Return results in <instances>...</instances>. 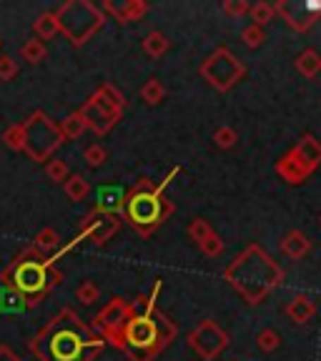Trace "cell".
Segmentation results:
<instances>
[{
  "instance_id": "6da1fadb",
  "label": "cell",
  "mask_w": 321,
  "mask_h": 361,
  "mask_svg": "<svg viewBox=\"0 0 321 361\" xmlns=\"http://www.w3.org/2000/svg\"><path fill=\"white\" fill-rule=\"evenodd\" d=\"M106 346V338L85 326L73 309H61L28 341L38 361H93Z\"/></svg>"
},
{
  "instance_id": "7a4b0ae2",
  "label": "cell",
  "mask_w": 321,
  "mask_h": 361,
  "mask_svg": "<svg viewBox=\"0 0 321 361\" xmlns=\"http://www.w3.org/2000/svg\"><path fill=\"white\" fill-rule=\"evenodd\" d=\"M158 291H161V281H156L148 296H138L131 304L133 314L123 329V346H121V351H126L131 361H151L176 336V326L169 322V316L156 311Z\"/></svg>"
},
{
  "instance_id": "3957f363",
  "label": "cell",
  "mask_w": 321,
  "mask_h": 361,
  "mask_svg": "<svg viewBox=\"0 0 321 361\" xmlns=\"http://www.w3.org/2000/svg\"><path fill=\"white\" fill-rule=\"evenodd\" d=\"M61 279L63 274L56 269V264L33 246L23 248L20 254L11 261V266L0 274V281L6 283V286L16 288L23 299H25V306H38L40 299Z\"/></svg>"
},
{
  "instance_id": "277c9868",
  "label": "cell",
  "mask_w": 321,
  "mask_h": 361,
  "mask_svg": "<svg viewBox=\"0 0 321 361\" xmlns=\"http://www.w3.org/2000/svg\"><path fill=\"white\" fill-rule=\"evenodd\" d=\"M226 279L246 299V304H259L266 293L284 279V271L271 261V256L264 248L248 246L226 269Z\"/></svg>"
},
{
  "instance_id": "5b68a950",
  "label": "cell",
  "mask_w": 321,
  "mask_h": 361,
  "mask_svg": "<svg viewBox=\"0 0 321 361\" xmlns=\"http://www.w3.org/2000/svg\"><path fill=\"white\" fill-rule=\"evenodd\" d=\"M178 171L181 169L171 171L161 186H156L153 180L143 178L141 183H135V186L128 191V198H126L123 214L121 216H123L141 236H151L158 226L174 214V206L164 198V191L169 188V180L174 178Z\"/></svg>"
},
{
  "instance_id": "8992f818",
  "label": "cell",
  "mask_w": 321,
  "mask_h": 361,
  "mask_svg": "<svg viewBox=\"0 0 321 361\" xmlns=\"http://www.w3.org/2000/svg\"><path fill=\"white\" fill-rule=\"evenodd\" d=\"M56 18H58V25H61V33L73 45H83L90 35L101 28L103 20H106L101 8L88 3V0L63 3L56 11Z\"/></svg>"
},
{
  "instance_id": "52a82bcc",
  "label": "cell",
  "mask_w": 321,
  "mask_h": 361,
  "mask_svg": "<svg viewBox=\"0 0 321 361\" xmlns=\"http://www.w3.org/2000/svg\"><path fill=\"white\" fill-rule=\"evenodd\" d=\"M123 108H126L123 93H119L113 85H101L88 98V103L80 108V113H83L88 128L96 130L98 135H103L119 123V118L123 116Z\"/></svg>"
},
{
  "instance_id": "ba28073f",
  "label": "cell",
  "mask_w": 321,
  "mask_h": 361,
  "mask_svg": "<svg viewBox=\"0 0 321 361\" xmlns=\"http://www.w3.org/2000/svg\"><path fill=\"white\" fill-rule=\"evenodd\" d=\"M23 128H25V153L38 164H48L53 151L66 141L61 133V126L53 123L43 111H35L23 123Z\"/></svg>"
},
{
  "instance_id": "9c48e42d",
  "label": "cell",
  "mask_w": 321,
  "mask_h": 361,
  "mask_svg": "<svg viewBox=\"0 0 321 361\" xmlns=\"http://www.w3.org/2000/svg\"><path fill=\"white\" fill-rule=\"evenodd\" d=\"M243 73H246L243 63H238L231 56V51L224 48V45H221L219 51H214V56L206 58V63L201 66V75L219 90L234 88L243 78Z\"/></svg>"
},
{
  "instance_id": "30bf717a",
  "label": "cell",
  "mask_w": 321,
  "mask_h": 361,
  "mask_svg": "<svg viewBox=\"0 0 321 361\" xmlns=\"http://www.w3.org/2000/svg\"><path fill=\"white\" fill-rule=\"evenodd\" d=\"M131 314H133V309H131L128 301L113 299L101 314H96L93 329L98 331V336L111 341L116 349H121V346H123V329H126V324H128Z\"/></svg>"
},
{
  "instance_id": "8fae6325",
  "label": "cell",
  "mask_w": 321,
  "mask_h": 361,
  "mask_svg": "<svg viewBox=\"0 0 321 361\" xmlns=\"http://www.w3.org/2000/svg\"><path fill=\"white\" fill-rule=\"evenodd\" d=\"M188 344H191V349L196 351L201 359L211 361L229 346V336H226V331L219 324L209 319V322H201L193 329L191 336H188Z\"/></svg>"
},
{
  "instance_id": "7c38bea8",
  "label": "cell",
  "mask_w": 321,
  "mask_h": 361,
  "mask_svg": "<svg viewBox=\"0 0 321 361\" xmlns=\"http://www.w3.org/2000/svg\"><path fill=\"white\" fill-rule=\"evenodd\" d=\"M121 228V219L113 214H103V211H90L80 224V236L90 238L96 246H103L111 236H116V231Z\"/></svg>"
},
{
  "instance_id": "4fadbf2b",
  "label": "cell",
  "mask_w": 321,
  "mask_h": 361,
  "mask_svg": "<svg viewBox=\"0 0 321 361\" xmlns=\"http://www.w3.org/2000/svg\"><path fill=\"white\" fill-rule=\"evenodd\" d=\"M274 8L286 18L291 28L301 30V33H306L319 20L321 13V3H277Z\"/></svg>"
},
{
  "instance_id": "5bb4252c",
  "label": "cell",
  "mask_w": 321,
  "mask_h": 361,
  "mask_svg": "<svg viewBox=\"0 0 321 361\" xmlns=\"http://www.w3.org/2000/svg\"><path fill=\"white\" fill-rule=\"evenodd\" d=\"M126 198H128V191L123 186H101L96 191V211L121 216L123 214Z\"/></svg>"
},
{
  "instance_id": "9a60e30c",
  "label": "cell",
  "mask_w": 321,
  "mask_h": 361,
  "mask_svg": "<svg viewBox=\"0 0 321 361\" xmlns=\"http://www.w3.org/2000/svg\"><path fill=\"white\" fill-rule=\"evenodd\" d=\"M277 173L281 176L284 180H289V183H301V180L309 178L314 171H311L309 166H306L304 161L296 156V151L291 148V151H289L286 156H284L281 161L277 164Z\"/></svg>"
},
{
  "instance_id": "2e32d148",
  "label": "cell",
  "mask_w": 321,
  "mask_h": 361,
  "mask_svg": "<svg viewBox=\"0 0 321 361\" xmlns=\"http://www.w3.org/2000/svg\"><path fill=\"white\" fill-rule=\"evenodd\" d=\"M293 151H296V156H299L311 171L319 169V164H321V143L316 141L311 133L301 135V141L293 146Z\"/></svg>"
},
{
  "instance_id": "e0dca14e",
  "label": "cell",
  "mask_w": 321,
  "mask_h": 361,
  "mask_svg": "<svg viewBox=\"0 0 321 361\" xmlns=\"http://www.w3.org/2000/svg\"><path fill=\"white\" fill-rule=\"evenodd\" d=\"M108 13L119 18L121 23H133V20H141L143 16L148 13V3H141V0H131V3H121V6H113V3H106Z\"/></svg>"
},
{
  "instance_id": "ac0fdd59",
  "label": "cell",
  "mask_w": 321,
  "mask_h": 361,
  "mask_svg": "<svg viewBox=\"0 0 321 361\" xmlns=\"http://www.w3.org/2000/svg\"><path fill=\"white\" fill-rule=\"evenodd\" d=\"M281 251L289 259L299 261L301 256H306L311 251V241L301 231H291V233H286V238L281 241Z\"/></svg>"
},
{
  "instance_id": "d6986e66",
  "label": "cell",
  "mask_w": 321,
  "mask_h": 361,
  "mask_svg": "<svg viewBox=\"0 0 321 361\" xmlns=\"http://www.w3.org/2000/svg\"><path fill=\"white\" fill-rule=\"evenodd\" d=\"M33 248H38L40 254L48 256V259H53L61 251V236L53 228H40L33 238Z\"/></svg>"
},
{
  "instance_id": "ffe728a7",
  "label": "cell",
  "mask_w": 321,
  "mask_h": 361,
  "mask_svg": "<svg viewBox=\"0 0 321 361\" xmlns=\"http://www.w3.org/2000/svg\"><path fill=\"white\" fill-rule=\"evenodd\" d=\"M314 311H316V306H314V301H311L309 296H296V299H291V301H289V306H286L289 319H291V322H296V324H306L311 316H314Z\"/></svg>"
},
{
  "instance_id": "44dd1931",
  "label": "cell",
  "mask_w": 321,
  "mask_h": 361,
  "mask_svg": "<svg viewBox=\"0 0 321 361\" xmlns=\"http://www.w3.org/2000/svg\"><path fill=\"white\" fill-rule=\"evenodd\" d=\"M33 30L38 35V40H51L61 33V25H58V18L56 13H40L33 23Z\"/></svg>"
},
{
  "instance_id": "7402d4cb",
  "label": "cell",
  "mask_w": 321,
  "mask_h": 361,
  "mask_svg": "<svg viewBox=\"0 0 321 361\" xmlns=\"http://www.w3.org/2000/svg\"><path fill=\"white\" fill-rule=\"evenodd\" d=\"M85 128H88V123H85L83 113H80V111L71 113V116H68V118L61 123V133H63V138H66V141H75V138H80Z\"/></svg>"
},
{
  "instance_id": "603a6c76",
  "label": "cell",
  "mask_w": 321,
  "mask_h": 361,
  "mask_svg": "<svg viewBox=\"0 0 321 361\" xmlns=\"http://www.w3.org/2000/svg\"><path fill=\"white\" fill-rule=\"evenodd\" d=\"M296 71H299L304 78H316V73L321 71V56L316 51H304L296 58Z\"/></svg>"
},
{
  "instance_id": "cb8c5ba5",
  "label": "cell",
  "mask_w": 321,
  "mask_h": 361,
  "mask_svg": "<svg viewBox=\"0 0 321 361\" xmlns=\"http://www.w3.org/2000/svg\"><path fill=\"white\" fill-rule=\"evenodd\" d=\"M63 188H66V196L71 198V201H83V198L90 193V183L78 173L71 176V178L63 183Z\"/></svg>"
},
{
  "instance_id": "d4e9b609",
  "label": "cell",
  "mask_w": 321,
  "mask_h": 361,
  "mask_svg": "<svg viewBox=\"0 0 321 361\" xmlns=\"http://www.w3.org/2000/svg\"><path fill=\"white\" fill-rule=\"evenodd\" d=\"M169 48H171L169 38L161 33H148L146 40H143V51H146L151 58H161L164 53H169Z\"/></svg>"
},
{
  "instance_id": "484cf974",
  "label": "cell",
  "mask_w": 321,
  "mask_h": 361,
  "mask_svg": "<svg viewBox=\"0 0 321 361\" xmlns=\"http://www.w3.org/2000/svg\"><path fill=\"white\" fill-rule=\"evenodd\" d=\"M164 96H166V88L158 78H148L146 85L141 88V98L148 103V106H156V103H161V101H164Z\"/></svg>"
},
{
  "instance_id": "4316f807",
  "label": "cell",
  "mask_w": 321,
  "mask_h": 361,
  "mask_svg": "<svg viewBox=\"0 0 321 361\" xmlns=\"http://www.w3.org/2000/svg\"><path fill=\"white\" fill-rule=\"evenodd\" d=\"M20 56H23V61H28V63H40L45 56H48V51H45L43 40L33 38V40H28V43H23Z\"/></svg>"
},
{
  "instance_id": "83f0119b",
  "label": "cell",
  "mask_w": 321,
  "mask_h": 361,
  "mask_svg": "<svg viewBox=\"0 0 321 361\" xmlns=\"http://www.w3.org/2000/svg\"><path fill=\"white\" fill-rule=\"evenodd\" d=\"M3 141L11 151H25V128L23 123H16L3 133Z\"/></svg>"
},
{
  "instance_id": "f1b7e54d",
  "label": "cell",
  "mask_w": 321,
  "mask_h": 361,
  "mask_svg": "<svg viewBox=\"0 0 321 361\" xmlns=\"http://www.w3.org/2000/svg\"><path fill=\"white\" fill-rule=\"evenodd\" d=\"M45 176H48L53 183H66V180L71 178V173H68V164L66 161H61V158H51V161L45 164Z\"/></svg>"
},
{
  "instance_id": "f546056e",
  "label": "cell",
  "mask_w": 321,
  "mask_h": 361,
  "mask_svg": "<svg viewBox=\"0 0 321 361\" xmlns=\"http://www.w3.org/2000/svg\"><path fill=\"white\" fill-rule=\"evenodd\" d=\"M98 296H101V288L96 286V281H90V279L80 281V286L75 288V299H78L80 304H85V306L96 304Z\"/></svg>"
},
{
  "instance_id": "4dcf8cb0",
  "label": "cell",
  "mask_w": 321,
  "mask_h": 361,
  "mask_svg": "<svg viewBox=\"0 0 321 361\" xmlns=\"http://www.w3.org/2000/svg\"><path fill=\"white\" fill-rule=\"evenodd\" d=\"M83 158H85V164H88L90 169H101V166L106 164L108 153H106V148H103L101 143H90V146L83 151Z\"/></svg>"
},
{
  "instance_id": "1f68e13d",
  "label": "cell",
  "mask_w": 321,
  "mask_h": 361,
  "mask_svg": "<svg viewBox=\"0 0 321 361\" xmlns=\"http://www.w3.org/2000/svg\"><path fill=\"white\" fill-rule=\"evenodd\" d=\"M274 16H277V8L269 6V3H256V6H251V18H254V25H261V28H264L266 23L274 20Z\"/></svg>"
},
{
  "instance_id": "d6a6232c",
  "label": "cell",
  "mask_w": 321,
  "mask_h": 361,
  "mask_svg": "<svg viewBox=\"0 0 321 361\" xmlns=\"http://www.w3.org/2000/svg\"><path fill=\"white\" fill-rule=\"evenodd\" d=\"M256 344H259L261 351H277L279 346H281V336H279L274 329H264V331H259V336H256Z\"/></svg>"
},
{
  "instance_id": "836d02e7",
  "label": "cell",
  "mask_w": 321,
  "mask_h": 361,
  "mask_svg": "<svg viewBox=\"0 0 321 361\" xmlns=\"http://www.w3.org/2000/svg\"><path fill=\"white\" fill-rule=\"evenodd\" d=\"M188 236L193 238V241L203 243L209 236H214V228L209 226V221H203V219H193L191 226H188Z\"/></svg>"
},
{
  "instance_id": "e575fe53",
  "label": "cell",
  "mask_w": 321,
  "mask_h": 361,
  "mask_svg": "<svg viewBox=\"0 0 321 361\" xmlns=\"http://www.w3.org/2000/svg\"><path fill=\"white\" fill-rule=\"evenodd\" d=\"M214 141H216V146L219 148H234L236 146V141H238V135H236V130L234 128H229V126H224V128H219L214 133Z\"/></svg>"
},
{
  "instance_id": "d590c367",
  "label": "cell",
  "mask_w": 321,
  "mask_h": 361,
  "mask_svg": "<svg viewBox=\"0 0 321 361\" xmlns=\"http://www.w3.org/2000/svg\"><path fill=\"white\" fill-rule=\"evenodd\" d=\"M241 38L248 48H259V45L266 40V35H264V28H261V25H254V23H251V25L241 33Z\"/></svg>"
},
{
  "instance_id": "8d00e7d4",
  "label": "cell",
  "mask_w": 321,
  "mask_h": 361,
  "mask_svg": "<svg viewBox=\"0 0 321 361\" xmlns=\"http://www.w3.org/2000/svg\"><path fill=\"white\" fill-rule=\"evenodd\" d=\"M224 13L226 16H231V18H241V16H246V13H251V6L243 3V0H226Z\"/></svg>"
},
{
  "instance_id": "74e56055",
  "label": "cell",
  "mask_w": 321,
  "mask_h": 361,
  "mask_svg": "<svg viewBox=\"0 0 321 361\" xmlns=\"http://www.w3.org/2000/svg\"><path fill=\"white\" fill-rule=\"evenodd\" d=\"M198 246H201L203 254L211 256V259H214V256H221V251H224V241H221V236H216V233L206 238L203 243H198Z\"/></svg>"
},
{
  "instance_id": "f35d334b",
  "label": "cell",
  "mask_w": 321,
  "mask_h": 361,
  "mask_svg": "<svg viewBox=\"0 0 321 361\" xmlns=\"http://www.w3.org/2000/svg\"><path fill=\"white\" fill-rule=\"evenodd\" d=\"M18 75V63L11 56H0V80H13Z\"/></svg>"
},
{
  "instance_id": "ab89813d",
  "label": "cell",
  "mask_w": 321,
  "mask_h": 361,
  "mask_svg": "<svg viewBox=\"0 0 321 361\" xmlns=\"http://www.w3.org/2000/svg\"><path fill=\"white\" fill-rule=\"evenodd\" d=\"M0 361H20L16 351H11L8 346H0Z\"/></svg>"
},
{
  "instance_id": "60d3db41",
  "label": "cell",
  "mask_w": 321,
  "mask_h": 361,
  "mask_svg": "<svg viewBox=\"0 0 321 361\" xmlns=\"http://www.w3.org/2000/svg\"><path fill=\"white\" fill-rule=\"evenodd\" d=\"M319 226H321V214H319Z\"/></svg>"
}]
</instances>
